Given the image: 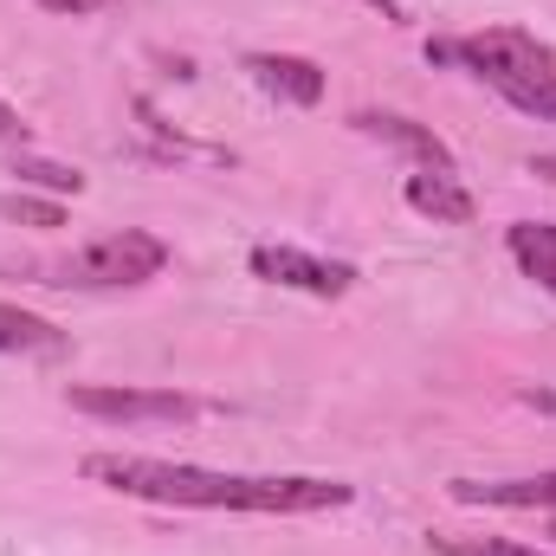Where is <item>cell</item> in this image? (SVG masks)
<instances>
[{"label":"cell","mask_w":556,"mask_h":556,"mask_svg":"<svg viewBox=\"0 0 556 556\" xmlns=\"http://www.w3.org/2000/svg\"><path fill=\"white\" fill-rule=\"evenodd\" d=\"M91 485L149 498V505H194V511H278V518H304V511H337L356 492L343 479H253V472H207L188 459H142V453H85L78 466Z\"/></svg>","instance_id":"cell-1"},{"label":"cell","mask_w":556,"mask_h":556,"mask_svg":"<svg viewBox=\"0 0 556 556\" xmlns=\"http://www.w3.org/2000/svg\"><path fill=\"white\" fill-rule=\"evenodd\" d=\"M168 266V247L155 233H104L91 247H78L72 260H26L20 273L39 278V285H78V291H124V285H149V278Z\"/></svg>","instance_id":"cell-2"},{"label":"cell","mask_w":556,"mask_h":556,"mask_svg":"<svg viewBox=\"0 0 556 556\" xmlns=\"http://www.w3.org/2000/svg\"><path fill=\"white\" fill-rule=\"evenodd\" d=\"M453 65L479 72V78H485V85L498 91V85H511V78H538V72H551L556 52L544 46V39L518 33V26H492V33L453 39Z\"/></svg>","instance_id":"cell-3"},{"label":"cell","mask_w":556,"mask_h":556,"mask_svg":"<svg viewBox=\"0 0 556 556\" xmlns=\"http://www.w3.org/2000/svg\"><path fill=\"white\" fill-rule=\"evenodd\" d=\"M65 402L91 420H194V415H207V402L175 395V389H85L78 382V389H65Z\"/></svg>","instance_id":"cell-4"},{"label":"cell","mask_w":556,"mask_h":556,"mask_svg":"<svg viewBox=\"0 0 556 556\" xmlns=\"http://www.w3.org/2000/svg\"><path fill=\"white\" fill-rule=\"evenodd\" d=\"M253 273L266 285L311 291V298H343L356 285V273L343 260H317V253H298V247H253Z\"/></svg>","instance_id":"cell-5"},{"label":"cell","mask_w":556,"mask_h":556,"mask_svg":"<svg viewBox=\"0 0 556 556\" xmlns=\"http://www.w3.org/2000/svg\"><path fill=\"white\" fill-rule=\"evenodd\" d=\"M253 85L278 98V104H317L324 98V65L317 59H298V52H253L247 59Z\"/></svg>","instance_id":"cell-6"},{"label":"cell","mask_w":556,"mask_h":556,"mask_svg":"<svg viewBox=\"0 0 556 556\" xmlns=\"http://www.w3.org/2000/svg\"><path fill=\"white\" fill-rule=\"evenodd\" d=\"M459 505H498V511H556V472L538 479H453Z\"/></svg>","instance_id":"cell-7"},{"label":"cell","mask_w":556,"mask_h":556,"mask_svg":"<svg viewBox=\"0 0 556 556\" xmlns=\"http://www.w3.org/2000/svg\"><path fill=\"white\" fill-rule=\"evenodd\" d=\"M408 207L415 214H427V220H440V227H472V194L459 188V175H446V168H420V175H408Z\"/></svg>","instance_id":"cell-8"},{"label":"cell","mask_w":556,"mask_h":556,"mask_svg":"<svg viewBox=\"0 0 556 556\" xmlns=\"http://www.w3.org/2000/svg\"><path fill=\"white\" fill-rule=\"evenodd\" d=\"M65 350H72V337L59 324L33 317L20 304H0V356H65Z\"/></svg>","instance_id":"cell-9"},{"label":"cell","mask_w":556,"mask_h":556,"mask_svg":"<svg viewBox=\"0 0 556 556\" xmlns=\"http://www.w3.org/2000/svg\"><path fill=\"white\" fill-rule=\"evenodd\" d=\"M356 130H369V137L395 142V149H415V155L427 162V168H446V175H459V168H453V149H446V142L433 137L427 124H415V117H389V111H363V117H356Z\"/></svg>","instance_id":"cell-10"},{"label":"cell","mask_w":556,"mask_h":556,"mask_svg":"<svg viewBox=\"0 0 556 556\" xmlns=\"http://www.w3.org/2000/svg\"><path fill=\"white\" fill-rule=\"evenodd\" d=\"M505 247H511V260L525 266V278H538V285L556 298V227H544V220H518V227L505 233Z\"/></svg>","instance_id":"cell-11"},{"label":"cell","mask_w":556,"mask_h":556,"mask_svg":"<svg viewBox=\"0 0 556 556\" xmlns=\"http://www.w3.org/2000/svg\"><path fill=\"white\" fill-rule=\"evenodd\" d=\"M498 91H505L511 111H525V117H551L556 124V65L551 72H538V78H511V85H498Z\"/></svg>","instance_id":"cell-12"},{"label":"cell","mask_w":556,"mask_h":556,"mask_svg":"<svg viewBox=\"0 0 556 556\" xmlns=\"http://www.w3.org/2000/svg\"><path fill=\"white\" fill-rule=\"evenodd\" d=\"M20 181H33V188H52V194H85V175L78 168H65V162H46V155H13L7 162Z\"/></svg>","instance_id":"cell-13"},{"label":"cell","mask_w":556,"mask_h":556,"mask_svg":"<svg viewBox=\"0 0 556 556\" xmlns=\"http://www.w3.org/2000/svg\"><path fill=\"white\" fill-rule=\"evenodd\" d=\"M427 544H433V556H538L511 538H466V531H433Z\"/></svg>","instance_id":"cell-14"},{"label":"cell","mask_w":556,"mask_h":556,"mask_svg":"<svg viewBox=\"0 0 556 556\" xmlns=\"http://www.w3.org/2000/svg\"><path fill=\"white\" fill-rule=\"evenodd\" d=\"M0 220H13V227H39V233L65 227V214H59L52 201H33V194H0Z\"/></svg>","instance_id":"cell-15"},{"label":"cell","mask_w":556,"mask_h":556,"mask_svg":"<svg viewBox=\"0 0 556 556\" xmlns=\"http://www.w3.org/2000/svg\"><path fill=\"white\" fill-rule=\"evenodd\" d=\"M0 142H26V117H20L7 98H0Z\"/></svg>","instance_id":"cell-16"},{"label":"cell","mask_w":556,"mask_h":556,"mask_svg":"<svg viewBox=\"0 0 556 556\" xmlns=\"http://www.w3.org/2000/svg\"><path fill=\"white\" fill-rule=\"evenodd\" d=\"M39 7H52V13H98L104 0H39Z\"/></svg>","instance_id":"cell-17"},{"label":"cell","mask_w":556,"mask_h":556,"mask_svg":"<svg viewBox=\"0 0 556 556\" xmlns=\"http://www.w3.org/2000/svg\"><path fill=\"white\" fill-rule=\"evenodd\" d=\"M531 175H544V181L556 188V155H538V162H531Z\"/></svg>","instance_id":"cell-18"},{"label":"cell","mask_w":556,"mask_h":556,"mask_svg":"<svg viewBox=\"0 0 556 556\" xmlns=\"http://www.w3.org/2000/svg\"><path fill=\"white\" fill-rule=\"evenodd\" d=\"M369 7H376L382 20H402V0H369Z\"/></svg>","instance_id":"cell-19"}]
</instances>
